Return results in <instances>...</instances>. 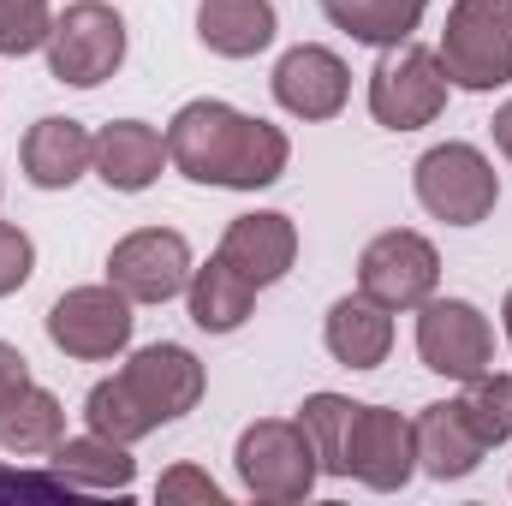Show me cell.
<instances>
[{"instance_id": "19", "label": "cell", "mask_w": 512, "mask_h": 506, "mask_svg": "<svg viewBox=\"0 0 512 506\" xmlns=\"http://www.w3.org/2000/svg\"><path fill=\"white\" fill-rule=\"evenodd\" d=\"M48 471L66 483V489H90V495H120L137 477V459L126 453V441H108V435H66L54 453H48Z\"/></svg>"}, {"instance_id": "21", "label": "cell", "mask_w": 512, "mask_h": 506, "mask_svg": "<svg viewBox=\"0 0 512 506\" xmlns=\"http://www.w3.org/2000/svg\"><path fill=\"white\" fill-rule=\"evenodd\" d=\"M274 0H203L197 6V36L221 60H251L274 42Z\"/></svg>"}, {"instance_id": "27", "label": "cell", "mask_w": 512, "mask_h": 506, "mask_svg": "<svg viewBox=\"0 0 512 506\" xmlns=\"http://www.w3.org/2000/svg\"><path fill=\"white\" fill-rule=\"evenodd\" d=\"M48 30H54L48 0H0V54L24 60V54L48 48Z\"/></svg>"}, {"instance_id": "5", "label": "cell", "mask_w": 512, "mask_h": 506, "mask_svg": "<svg viewBox=\"0 0 512 506\" xmlns=\"http://www.w3.org/2000/svg\"><path fill=\"white\" fill-rule=\"evenodd\" d=\"M233 465H239L245 495H256V501H304L316 489V477H322V459H316L310 435L298 423H286V417L251 423L239 435Z\"/></svg>"}, {"instance_id": "10", "label": "cell", "mask_w": 512, "mask_h": 506, "mask_svg": "<svg viewBox=\"0 0 512 506\" xmlns=\"http://www.w3.org/2000/svg\"><path fill=\"white\" fill-rule=\"evenodd\" d=\"M191 280V245L173 227H137L108 251V286H120L131 304H167Z\"/></svg>"}, {"instance_id": "4", "label": "cell", "mask_w": 512, "mask_h": 506, "mask_svg": "<svg viewBox=\"0 0 512 506\" xmlns=\"http://www.w3.org/2000/svg\"><path fill=\"white\" fill-rule=\"evenodd\" d=\"M126 60V18L108 0H72L48 30V72L72 90H96Z\"/></svg>"}, {"instance_id": "29", "label": "cell", "mask_w": 512, "mask_h": 506, "mask_svg": "<svg viewBox=\"0 0 512 506\" xmlns=\"http://www.w3.org/2000/svg\"><path fill=\"white\" fill-rule=\"evenodd\" d=\"M30 274H36V245H30V233L12 227V221H0V298L18 292Z\"/></svg>"}, {"instance_id": "6", "label": "cell", "mask_w": 512, "mask_h": 506, "mask_svg": "<svg viewBox=\"0 0 512 506\" xmlns=\"http://www.w3.org/2000/svg\"><path fill=\"white\" fill-rule=\"evenodd\" d=\"M447 90H453V78H447L441 54H429L417 42H399V48H382L376 72H370V114L387 131H417L429 120H441Z\"/></svg>"}, {"instance_id": "24", "label": "cell", "mask_w": 512, "mask_h": 506, "mask_svg": "<svg viewBox=\"0 0 512 506\" xmlns=\"http://www.w3.org/2000/svg\"><path fill=\"white\" fill-rule=\"evenodd\" d=\"M298 429L310 435L316 459L328 477H352V429H358V399L346 393H310L298 405Z\"/></svg>"}, {"instance_id": "33", "label": "cell", "mask_w": 512, "mask_h": 506, "mask_svg": "<svg viewBox=\"0 0 512 506\" xmlns=\"http://www.w3.org/2000/svg\"><path fill=\"white\" fill-rule=\"evenodd\" d=\"M501 316H507V346H512V292H507V304H501Z\"/></svg>"}, {"instance_id": "18", "label": "cell", "mask_w": 512, "mask_h": 506, "mask_svg": "<svg viewBox=\"0 0 512 506\" xmlns=\"http://www.w3.org/2000/svg\"><path fill=\"white\" fill-rule=\"evenodd\" d=\"M322 340H328L334 364H346V370H376V364H387V352H393V316H387V304L352 292V298H340V304L328 310Z\"/></svg>"}, {"instance_id": "32", "label": "cell", "mask_w": 512, "mask_h": 506, "mask_svg": "<svg viewBox=\"0 0 512 506\" xmlns=\"http://www.w3.org/2000/svg\"><path fill=\"white\" fill-rule=\"evenodd\" d=\"M489 131H495V143H501V155L512 161V102H501V108H495V126H489Z\"/></svg>"}, {"instance_id": "22", "label": "cell", "mask_w": 512, "mask_h": 506, "mask_svg": "<svg viewBox=\"0 0 512 506\" xmlns=\"http://www.w3.org/2000/svg\"><path fill=\"white\" fill-rule=\"evenodd\" d=\"M66 441V405L48 387H24L0 405V453H54Z\"/></svg>"}, {"instance_id": "7", "label": "cell", "mask_w": 512, "mask_h": 506, "mask_svg": "<svg viewBox=\"0 0 512 506\" xmlns=\"http://www.w3.org/2000/svg\"><path fill=\"white\" fill-rule=\"evenodd\" d=\"M417 358L447 381H471L495 370V328L471 298H429L417 304Z\"/></svg>"}, {"instance_id": "17", "label": "cell", "mask_w": 512, "mask_h": 506, "mask_svg": "<svg viewBox=\"0 0 512 506\" xmlns=\"http://www.w3.org/2000/svg\"><path fill=\"white\" fill-rule=\"evenodd\" d=\"M167 167V137L143 120H114L96 131V173L108 191H149Z\"/></svg>"}, {"instance_id": "11", "label": "cell", "mask_w": 512, "mask_h": 506, "mask_svg": "<svg viewBox=\"0 0 512 506\" xmlns=\"http://www.w3.org/2000/svg\"><path fill=\"white\" fill-rule=\"evenodd\" d=\"M352 96V72L334 48L322 42H298L280 54L274 66V102L292 114V120H334Z\"/></svg>"}, {"instance_id": "26", "label": "cell", "mask_w": 512, "mask_h": 506, "mask_svg": "<svg viewBox=\"0 0 512 506\" xmlns=\"http://www.w3.org/2000/svg\"><path fill=\"white\" fill-rule=\"evenodd\" d=\"M459 411H465V423L477 429L483 447L512 441V376H501V370L471 376L465 381V393H459Z\"/></svg>"}, {"instance_id": "20", "label": "cell", "mask_w": 512, "mask_h": 506, "mask_svg": "<svg viewBox=\"0 0 512 506\" xmlns=\"http://www.w3.org/2000/svg\"><path fill=\"white\" fill-rule=\"evenodd\" d=\"M185 310H191V322H197L203 334H233V328L251 322L256 286L233 268V262L209 256V262L191 268V280H185Z\"/></svg>"}, {"instance_id": "23", "label": "cell", "mask_w": 512, "mask_h": 506, "mask_svg": "<svg viewBox=\"0 0 512 506\" xmlns=\"http://www.w3.org/2000/svg\"><path fill=\"white\" fill-rule=\"evenodd\" d=\"M322 12H328L352 42L399 48V42H411V30L423 24L429 0H322Z\"/></svg>"}, {"instance_id": "14", "label": "cell", "mask_w": 512, "mask_h": 506, "mask_svg": "<svg viewBox=\"0 0 512 506\" xmlns=\"http://www.w3.org/2000/svg\"><path fill=\"white\" fill-rule=\"evenodd\" d=\"M215 256L233 262L256 292H262V286H274V280L292 274V262H298V227H292L286 215H274V209H262V215H239V221L221 233V251Z\"/></svg>"}, {"instance_id": "1", "label": "cell", "mask_w": 512, "mask_h": 506, "mask_svg": "<svg viewBox=\"0 0 512 506\" xmlns=\"http://www.w3.org/2000/svg\"><path fill=\"white\" fill-rule=\"evenodd\" d=\"M167 161L191 179V185H221V191H262L286 173L292 143L286 131L251 120L215 96L185 102L167 126Z\"/></svg>"}, {"instance_id": "13", "label": "cell", "mask_w": 512, "mask_h": 506, "mask_svg": "<svg viewBox=\"0 0 512 506\" xmlns=\"http://www.w3.org/2000/svg\"><path fill=\"white\" fill-rule=\"evenodd\" d=\"M120 376H126V387L143 399V411L155 423H173V417L197 411V399H203V364H197V352H185L173 340L131 352Z\"/></svg>"}, {"instance_id": "30", "label": "cell", "mask_w": 512, "mask_h": 506, "mask_svg": "<svg viewBox=\"0 0 512 506\" xmlns=\"http://www.w3.org/2000/svg\"><path fill=\"white\" fill-rule=\"evenodd\" d=\"M0 495H30V501H60V495H72L54 471H0Z\"/></svg>"}, {"instance_id": "16", "label": "cell", "mask_w": 512, "mask_h": 506, "mask_svg": "<svg viewBox=\"0 0 512 506\" xmlns=\"http://www.w3.org/2000/svg\"><path fill=\"white\" fill-rule=\"evenodd\" d=\"M411 435H417V471H429L435 483H459V477H471L477 465H483V441H477V429L465 423V411H459V399H435V405H423L417 411V423H411Z\"/></svg>"}, {"instance_id": "2", "label": "cell", "mask_w": 512, "mask_h": 506, "mask_svg": "<svg viewBox=\"0 0 512 506\" xmlns=\"http://www.w3.org/2000/svg\"><path fill=\"white\" fill-rule=\"evenodd\" d=\"M441 66L477 96L512 84V0H453L441 24Z\"/></svg>"}, {"instance_id": "25", "label": "cell", "mask_w": 512, "mask_h": 506, "mask_svg": "<svg viewBox=\"0 0 512 506\" xmlns=\"http://www.w3.org/2000/svg\"><path fill=\"white\" fill-rule=\"evenodd\" d=\"M84 423L96 429V435H108V441H143V435H155L161 423L143 411V399L126 387V376H108L90 387V399H84Z\"/></svg>"}, {"instance_id": "9", "label": "cell", "mask_w": 512, "mask_h": 506, "mask_svg": "<svg viewBox=\"0 0 512 506\" xmlns=\"http://www.w3.org/2000/svg\"><path fill=\"white\" fill-rule=\"evenodd\" d=\"M435 286H441V256L411 227H393L382 239H370L358 256V292L387 304V310H417L435 298Z\"/></svg>"}, {"instance_id": "28", "label": "cell", "mask_w": 512, "mask_h": 506, "mask_svg": "<svg viewBox=\"0 0 512 506\" xmlns=\"http://www.w3.org/2000/svg\"><path fill=\"white\" fill-rule=\"evenodd\" d=\"M155 501L161 506H185V501H197V506H221L227 495H221V483L215 477H203L197 465H173L161 483H155Z\"/></svg>"}, {"instance_id": "3", "label": "cell", "mask_w": 512, "mask_h": 506, "mask_svg": "<svg viewBox=\"0 0 512 506\" xmlns=\"http://www.w3.org/2000/svg\"><path fill=\"white\" fill-rule=\"evenodd\" d=\"M417 203L447 221V227H477L495 215L501 203V179H495V161L477 149V143H435L417 155Z\"/></svg>"}, {"instance_id": "8", "label": "cell", "mask_w": 512, "mask_h": 506, "mask_svg": "<svg viewBox=\"0 0 512 506\" xmlns=\"http://www.w3.org/2000/svg\"><path fill=\"white\" fill-rule=\"evenodd\" d=\"M131 322L137 316H131V298L120 286H72L48 310V340L78 364H102L131 346Z\"/></svg>"}, {"instance_id": "31", "label": "cell", "mask_w": 512, "mask_h": 506, "mask_svg": "<svg viewBox=\"0 0 512 506\" xmlns=\"http://www.w3.org/2000/svg\"><path fill=\"white\" fill-rule=\"evenodd\" d=\"M24 387H30V358H24L18 346H6V340H0V405H6V399H18Z\"/></svg>"}, {"instance_id": "15", "label": "cell", "mask_w": 512, "mask_h": 506, "mask_svg": "<svg viewBox=\"0 0 512 506\" xmlns=\"http://www.w3.org/2000/svg\"><path fill=\"white\" fill-rule=\"evenodd\" d=\"M90 167H96V137L78 120L48 114L24 131V179L36 191H72Z\"/></svg>"}, {"instance_id": "12", "label": "cell", "mask_w": 512, "mask_h": 506, "mask_svg": "<svg viewBox=\"0 0 512 506\" xmlns=\"http://www.w3.org/2000/svg\"><path fill=\"white\" fill-rule=\"evenodd\" d=\"M352 477L376 495H393L417 477V435L399 411L387 405H358V429H352Z\"/></svg>"}]
</instances>
